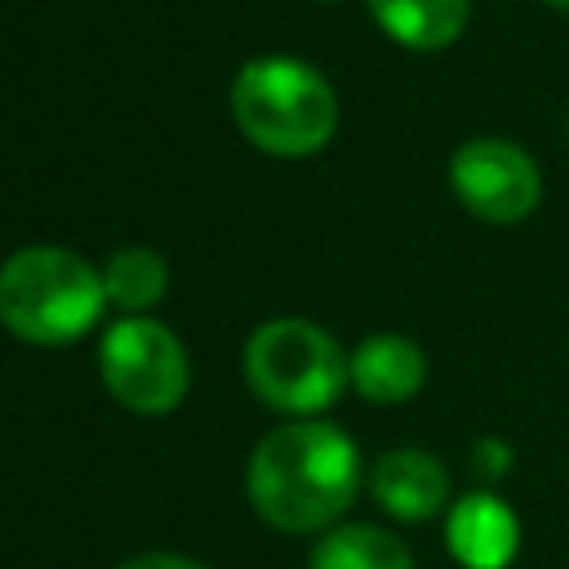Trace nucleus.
<instances>
[{
  "mask_svg": "<svg viewBox=\"0 0 569 569\" xmlns=\"http://www.w3.org/2000/svg\"><path fill=\"white\" fill-rule=\"evenodd\" d=\"M325 4H333V0H325Z\"/></svg>",
  "mask_w": 569,
  "mask_h": 569,
  "instance_id": "obj_16",
  "label": "nucleus"
},
{
  "mask_svg": "<svg viewBox=\"0 0 569 569\" xmlns=\"http://www.w3.org/2000/svg\"><path fill=\"white\" fill-rule=\"evenodd\" d=\"M244 382L284 418H320L351 387V356L316 320L276 316L244 342Z\"/></svg>",
  "mask_w": 569,
  "mask_h": 569,
  "instance_id": "obj_4",
  "label": "nucleus"
},
{
  "mask_svg": "<svg viewBox=\"0 0 569 569\" xmlns=\"http://www.w3.org/2000/svg\"><path fill=\"white\" fill-rule=\"evenodd\" d=\"M102 289H107V302L111 307H120L124 316H142V311H151L164 298V289H169V262L151 244H120L102 262Z\"/></svg>",
  "mask_w": 569,
  "mask_h": 569,
  "instance_id": "obj_12",
  "label": "nucleus"
},
{
  "mask_svg": "<svg viewBox=\"0 0 569 569\" xmlns=\"http://www.w3.org/2000/svg\"><path fill=\"white\" fill-rule=\"evenodd\" d=\"M102 307V267L67 244H22L0 262V325L31 347L84 338Z\"/></svg>",
  "mask_w": 569,
  "mask_h": 569,
  "instance_id": "obj_3",
  "label": "nucleus"
},
{
  "mask_svg": "<svg viewBox=\"0 0 569 569\" xmlns=\"http://www.w3.org/2000/svg\"><path fill=\"white\" fill-rule=\"evenodd\" d=\"M231 120L249 147L276 160H302L333 142L338 93L302 58L262 53L231 80Z\"/></svg>",
  "mask_w": 569,
  "mask_h": 569,
  "instance_id": "obj_2",
  "label": "nucleus"
},
{
  "mask_svg": "<svg viewBox=\"0 0 569 569\" xmlns=\"http://www.w3.org/2000/svg\"><path fill=\"white\" fill-rule=\"evenodd\" d=\"M120 569H204V565L191 556H178V551H142V556L124 560Z\"/></svg>",
  "mask_w": 569,
  "mask_h": 569,
  "instance_id": "obj_14",
  "label": "nucleus"
},
{
  "mask_svg": "<svg viewBox=\"0 0 569 569\" xmlns=\"http://www.w3.org/2000/svg\"><path fill=\"white\" fill-rule=\"evenodd\" d=\"M427 382V351L405 333H369L351 351V387L369 405H405Z\"/></svg>",
  "mask_w": 569,
  "mask_h": 569,
  "instance_id": "obj_9",
  "label": "nucleus"
},
{
  "mask_svg": "<svg viewBox=\"0 0 569 569\" xmlns=\"http://www.w3.org/2000/svg\"><path fill=\"white\" fill-rule=\"evenodd\" d=\"M369 493L391 520L422 525V520H431L449 507V471L431 449L400 445V449H387L373 462Z\"/></svg>",
  "mask_w": 569,
  "mask_h": 569,
  "instance_id": "obj_8",
  "label": "nucleus"
},
{
  "mask_svg": "<svg viewBox=\"0 0 569 569\" xmlns=\"http://www.w3.org/2000/svg\"><path fill=\"white\" fill-rule=\"evenodd\" d=\"M449 187L471 218L493 227L525 222L542 200L538 160L511 138H467L449 156Z\"/></svg>",
  "mask_w": 569,
  "mask_h": 569,
  "instance_id": "obj_6",
  "label": "nucleus"
},
{
  "mask_svg": "<svg viewBox=\"0 0 569 569\" xmlns=\"http://www.w3.org/2000/svg\"><path fill=\"white\" fill-rule=\"evenodd\" d=\"M98 373L116 405L129 413H173L191 387L182 338L151 316H120L98 342Z\"/></svg>",
  "mask_w": 569,
  "mask_h": 569,
  "instance_id": "obj_5",
  "label": "nucleus"
},
{
  "mask_svg": "<svg viewBox=\"0 0 569 569\" xmlns=\"http://www.w3.org/2000/svg\"><path fill=\"white\" fill-rule=\"evenodd\" d=\"M542 4H551V9H560V13H569V0H542Z\"/></svg>",
  "mask_w": 569,
  "mask_h": 569,
  "instance_id": "obj_15",
  "label": "nucleus"
},
{
  "mask_svg": "<svg viewBox=\"0 0 569 569\" xmlns=\"http://www.w3.org/2000/svg\"><path fill=\"white\" fill-rule=\"evenodd\" d=\"M253 511L280 533H320L356 502L360 449L329 418H289L267 431L244 467Z\"/></svg>",
  "mask_w": 569,
  "mask_h": 569,
  "instance_id": "obj_1",
  "label": "nucleus"
},
{
  "mask_svg": "<svg viewBox=\"0 0 569 569\" xmlns=\"http://www.w3.org/2000/svg\"><path fill=\"white\" fill-rule=\"evenodd\" d=\"M516 467V449L502 440V436H480L476 445H471V471L480 476V480H502L507 471Z\"/></svg>",
  "mask_w": 569,
  "mask_h": 569,
  "instance_id": "obj_13",
  "label": "nucleus"
},
{
  "mask_svg": "<svg viewBox=\"0 0 569 569\" xmlns=\"http://www.w3.org/2000/svg\"><path fill=\"white\" fill-rule=\"evenodd\" d=\"M445 547L462 569H507L520 551V516L493 489H471L449 502Z\"/></svg>",
  "mask_w": 569,
  "mask_h": 569,
  "instance_id": "obj_7",
  "label": "nucleus"
},
{
  "mask_svg": "<svg viewBox=\"0 0 569 569\" xmlns=\"http://www.w3.org/2000/svg\"><path fill=\"white\" fill-rule=\"evenodd\" d=\"M365 4L378 31L413 53L449 49L471 22V0H365Z\"/></svg>",
  "mask_w": 569,
  "mask_h": 569,
  "instance_id": "obj_10",
  "label": "nucleus"
},
{
  "mask_svg": "<svg viewBox=\"0 0 569 569\" xmlns=\"http://www.w3.org/2000/svg\"><path fill=\"white\" fill-rule=\"evenodd\" d=\"M307 569H413L409 547L382 525H333L307 556Z\"/></svg>",
  "mask_w": 569,
  "mask_h": 569,
  "instance_id": "obj_11",
  "label": "nucleus"
}]
</instances>
